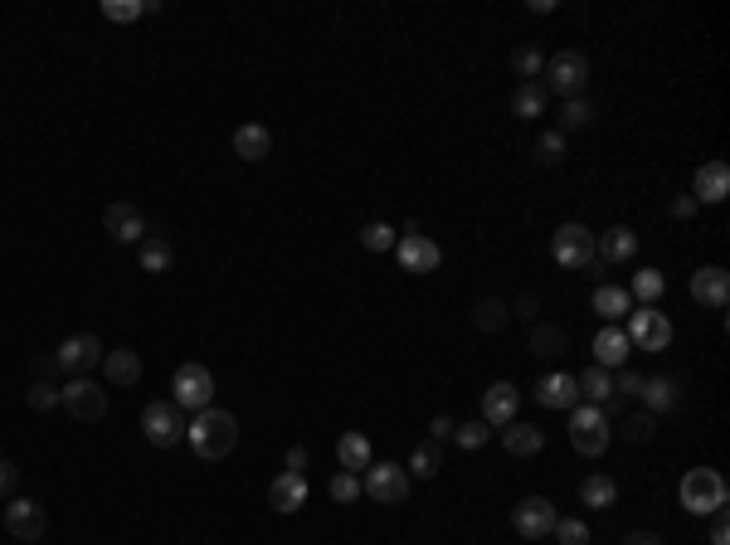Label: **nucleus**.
Segmentation results:
<instances>
[{
    "label": "nucleus",
    "mask_w": 730,
    "mask_h": 545,
    "mask_svg": "<svg viewBox=\"0 0 730 545\" xmlns=\"http://www.w3.org/2000/svg\"><path fill=\"white\" fill-rule=\"evenodd\" d=\"M185 443L195 448V458H205V463H219V458H229L234 453V443H239V419L229 414V409H200L190 424H185Z\"/></svg>",
    "instance_id": "obj_1"
},
{
    "label": "nucleus",
    "mask_w": 730,
    "mask_h": 545,
    "mask_svg": "<svg viewBox=\"0 0 730 545\" xmlns=\"http://www.w3.org/2000/svg\"><path fill=\"white\" fill-rule=\"evenodd\" d=\"M677 497H682V507L692 511V516H711V511L726 507V477L716 473V468H692V473L682 477Z\"/></svg>",
    "instance_id": "obj_2"
},
{
    "label": "nucleus",
    "mask_w": 730,
    "mask_h": 545,
    "mask_svg": "<svg viewBox=\"0 0 730 545\" xmlns=\"http://www.w3.org/2000/svg\"><path fill=\"white\" fill-rule=\"evenodd\" d=\"M594 229L580 224V219H570V224H560L555 234H550V258L560 263V268H589L594 263Z\"/></svg>",
    "instance_id": "obj_3"
},
{
    "label": "nucleus",
    "mask_w": 730,
    "mask_h": 545,
    "mask_svg": "<svg viewBox=\"0 0 730 545\" xmlns=\"http://www.w3.org/2000/svg\"><path fill=\"white\" fill-rule=\"evenodd\" d=\"M570 443L584 458H599L609 448V419H604L599 404H575L570 409Z\"/></svg>",
    "instance_id": "obj_4"
},
{
    "label": "nucleus",
    "mask_w": 730,
    "mask_h": 545,
    "mask_svg": "<svg viewBox=\"0 0 730 545\" xmlns=\"http://www.w3.org/2000/svg\"><path fill=\"white\" fill-rule=\"evenodd\" d=\"M171 404H176V409H190V414L210 409V404H215V375L195 361L181 365L176 380H171Z\"/></svg>",
    "instance_id": "obj_5"
},
{
    "label": "nucleus",
    "mask_w": 730,
    "mask_h": 545,
    "mask_svg": "<svg viewBox=\"0 0 730 545\" xmlns=\"http://www.w3.org/2000/svg\"><path fill=\"white\" fill-rule=\"evenodd\" d=\"M59 404L69 409L78 424H98V419L108 414V390H103L98 380H88V375H73L69 385L59 390Z\"/></svg>",
    "instance_id": "obj_6"
},
{
    "label": "nucleus",
    "mask_w": 730,
    "mask_h": 545,
    "mask_svg": "<svg viewBox=\"0 0 730 545\" xmlns=\"http://www.w3.org/2000/svg\"><path fill=\"white\" fill-rule=\"evenodd\" d=\"M546 93H560V98H580L584 83H589V59L580 49H560L555 59L546 64Z\"/></svg>",
    "instance_id": "obj_7"
},
{
    "label": "nucleus",
    "mask_w": 730,
    "mask_h": 545,
    "mask_svg": "<svg viewBox=\"0 0 730 545\" xmlns=\"http://www.w3.org/2000/svg\"><path fill=\"white\" fill-rule=\"evenodd\" d=\"M555 521H560V511H555L550 497H521L511 507V531L521 541H546L550 531H555Z\"/></svg>",
    "instance_id": "obj_8"
},
{
    "label": "nucleus",
    "mask_w": 730,
    "mask_h": 545,
    "mask_svg": "<svg viewBox=\"0 0 730 545\" xmlns=\"http://www.w3.org/2000/svg\"><path fill=\"white\" fill-rule=\"evenodd\" d=\"M361 492L370 502H380V507H400L404 497H409V473H404L400 463H370Z\"/></svg>",
    "instance_id": "obj_9"
},
{
    "label": "nucleus",
    "mask_w": 730,
    "mask_h": 545,
    "mask_svg": "<svg viewBox=\"0 0 730 545\" xmlns=\"http://www.w3.org/2000/svg\"><path fill=\"white\" fill-rule=\"evenodd\" d=\"M142 434L151 448H176L185 438V419H181V409L171 400H156V404H146L142 409Z\"/></svg>",
    "instance_id": "obj_10"
},
{
    "label": "nucleus",
    "mask_w": 730,
    "mask_h": 545,
    "mask_svg": "<svg viewBox=\"0 0 730 545\" xmlns=\"http://www.w3.org/2000/svg\"><path fill=\"white\" fill-rule=\"evenodd\" d=\"M628 341H633L638 351L662 356V351L672 346V322H667L657 307H638V312H628Z\"/></svg>",
    "instance_id": "obj_11"
},
{
    "label": "nucleus",
    "mask_w": 730,
    "mask_h": 545,
    "mask_svg": "<svg viewBox=\"0 0 730 545\" xmlns=\"http://www.w3.org/2000/svg\"><path fill=\"white\" fill-rule=\"evenodd\" d=\"M0 521H5V531H10L15 541H39V536H44V526H49L44 507H39V502H30V497H15V502H5Z\"/></svg>",
    "instance_id": "obj_12"
},
{
    "label": "nucleus",
    "mask_w": 730,
    "mask_h": 545,
    "mask_svg": "<svg viewBox=\"0 0 730 545\" xmlns=\"http://www.w3.org/2000/svg\"><path fill=\"white\" fill-rule=\"evenodd\" d=\"M395 258H400L404 273H438V263H443V249H438L429 234H404L400 244H395Z\"/></svg>",
    "instance_id": "obj_13"
},
{
    "label": "nucleus",
    "mask_w": 730,
    "mask_h": 545,
    "mask_svg": "<svg viewBox=\"0 0 730 545\" xmlns=\"http://www.w3.org/2000/svg\"><path fill=\"white\" fill-rule=\"evenodd\" d=\"M516 409H521V390H516L511 380H497V385H487V395H482V424H492V429H507L511 419H516Z\"/></svg>",
    "instance_id": "obj_14"
},
{
    "label": "nucleus",
    "mask_w": 730,
    "mask_h": 545,
    "mask_svg": "<svg viewBox=\"0 0 730 545\" xmlns=\"http://www.w3.org/2000/svg\"><path fill=\"white\" fill-rule=\"evenodd\" d=\"M54 365H64L69 375H88L93 365H103V341L98 336H69L64 346H59V356H54Z\"/></svg>",
    "instance_id": "obj_15"
},
{
    "label": "nucleus",
    "mask_w": 730,
    "mask_h": 545,
    "mask_svg": "<svg viewBox=\"0 0 730 545\" xmlns=\"http://www.w3.org/2000/svg\"><path fill=\"white\" fill-rule=\"evenodd\" d=\"M692 297L701 302V307H726L730 302V273L726 268H716V263H706V268H696L692 273Z\"/></svg>",
    "instance_id": "obj_16"
},
{
    "label": "nucleus",
    "mask_w": 730,
    "mask_h": 545,
    "mask_svg": "<svg viewBox=\"0 0 730 545\" xmlns=\"http://www.w3.org/2000/svg\"><path fill=\"white\" fill-rule=\"evenodd\" d=\"M103 224H108V234L117 239V244H142V239H146V215L137 210V205H127V200L108 205Z\"/></svg>",
    "instance_id": "obj_17"
},
{
    "label": "nucleus",
    "mask_w": 730,
    "mask_h": 545,
    "mask_svg": "<svg viewBox=\"0 0 730 545\" xmlns=\"http://www.w3.org/2000/svg\"><path fill=\"white\" fill-rule=\"evenodd\" d=\"M730 195V166L726 161H706L692 181V200L696 205H721Z\"/></svg>",
    "instance_id": "obj_18"
},
{
    "label": "nucleus",
    "mask_w": 730,
    "mask_h": 545,
    "mask_svg": "<svg viewBox=\"0 0 730 545\" xmlns=\"http://www.w3.org/2000/svg\"><path fill=\"white\" fill-rule=\"evenodd\" d=\"M268 507L278 516H292V511L307 507V477L302 473H278L273 487H268Z\"/></svg>",
    "instance_id": "obj_19"
},
{
    "label": "nucleus",
    "mask_w": 730,
    "mask_h": 545,
    "mask_svg": "<svg viewBox=\"0 0 730 545\" xmlns=\"http://www.w3.org/2000/svg\"><path fill=\"white\" fill-rule=\"evenodd\" d=\"M536 400L546 404V409H575V404H580V385H575V375L550 370V375L536 380Z\"/></svg>",
    "instance_id": "obj_20"
},
{
    "label": "nucleus",
    "mask_w": 730,
    "mask_h": 545,
    "mask_svg": "<svg viewBox=\"0 0 730 545\" xmlns=\"http://www.w3.org/2000/svg\"><path fill=\"white\" fill-rule=\"evenodd\" d=\"M628 351H633V341H628L623 327H604L594 336V361H599V370H623Z\"/></svg>",
    "instance_id": "obj_21"
},
{
    "label": "nucleus",
    "mask_w": 730,
    "mask_h": 545,
    "mask_svg": "<svg viewBox=\"0 0 730 545\" xmlns=\"http://www.w3.org/2000/svg\"><path fill=\"white\" fill-rule=\"evenodd\" d=\"M633 254H638V234L628 224H614L609 234L594 239V258L599 263H623V258H633Z\"/></svg>",
    "instance_id": "obj_22"
},
{
    "label": "nucleus",
    "mask_w": 730,
    "mask_h": 545,
    "mask_svg": "<svg viewBox=\"0 0 730 545\" xmlns=\"http://www.w3.org/2000/svg\"><path fill=\"white\" fill-rule=\"evenodd\" d=\"M589 307H594V312H599V317H604L609 327H619L623 317L633 312V297H628V288H619V283H599V288H594V302H589Z\"/></svg>",
    "instance_id": "obj_23"
},
{
    "label": "nucleus",
    "mask_w": 730,
    "mask_h": 545,
    "mask_svg": "<svg viewBox=\"0 0 730 545\" xmlns=\"http://www.w3.org/2000/svg\"><path fill=\"white\" fill-rule=\"evenodd\" d=\"M273 151V132L263 127V122H244V127H234V156H244V161H263Z\"/></svg>",
    "instance_id": "obj_24"
},
{
    "label": "nucleus",
    "mask_w": 730,
    "mask_h": 545,
    "mask_svg": "<svg viewBox=\"0 0 730 545\" xmlns=\"http://www.w3.org/2000/svg\"><path fill=\"white\" fill-rule=\"evenodd\" d=\"M502 443H507V453H516V458H536V453L546 448V429L516 424V419H511L507 429H502Z\"/></svg>",
    "instance_id": "obj_25"
},
{
    "label": "nucleus",
    "mask_w": 730,
    "mask_h": 545,
    "mask_svg": "<svg viewBox=\"0 0 730 545\" xmlns=\"http://www.w3.org/2000/svg\"><path fill=\"white\" fill-rule=\"evenodd\" d=\"M103 370H108L112 385H137V380H142V356H137V351H127V346L103 351Z\"/></svg>",
    "instance_id": "obj_26"
},
{
    "label": "nucleus",
    "mask_w": 730,
    "mask_h": 545,
    "mask_svg": "<svg viewBox=\"0 0 730 545\" xmlns=\"http://www.w3.org/2000/svg\"><path fill=\"white\" fill-rule=\"evenodd\" d=\"M336 463H341V473H365L370 468V438L341 434L336 438Z\"/></svg>",
    "instance_id": "obj_27"
},
{
    "label": "nucleus",
    "mask_w": 730,
    "mask_h": 545,
    "mask_svg": "<svg viewBox=\"0 0 730 545\" xmlns=\"http://www.w3.org/2000/svg\"><path fill=\"white\" fill-rule=\"evenodd\" d=\"M580 502H584V507H594V511H609L614 502H619V482H614L609 473L584 477V482H580Z\"/></svg>",
    "instance_id": "obj_28"
},
{
    "label": "nucleus",
    "mask_w": 730,
    "mask_h": 545,
    "mask_svg": "<svg viewBox=\"0 0 730 545\" xmlns=\"http://www.w3.org/2000/svg\"><path fill=\"white\" fill-rule=\"evenodd\" d=\"M575 385H580V404H609L614 400V375L599 370V365H589L584 375H575Z\"/></svg>",
    "instance_id": "obj_29"
},
{
    "label": "nucleus",
    "mask_w": 730,
    "mask_h": 545,
    "mask_svg": "<svg viewBox=\"0 0 730 545\" xmlns=\"http://www.w3.org/2000/svg\"><path fill=\"white\" fill-rule=\"evenodd\" d=\"M546 83L541 78H531V83H516V93H511V112L516 117H541L546 112Z\"/></svg>",
    "instance_id": "obj_30"
},
{
    "label": "nucleus",
    "mask_w": 730,
    "mask_h": 545,
    "mask_svg": "<svg viewBox=\"0 0 730 545\" xmlns=\"http://www.w3.org/2000/svg\"><path fill=\"white\" fill-rule=\"evenodd\" d=\"M565 346H570L565 327H555V322H536L531 327V356H560Z\"/></svg>",
    "instance_id": "obj_31"
},
{
    "label": "nucleus",
    "mask_w": 730,
    "mask_h": 545,
    "mask_svg": "<svg viewBox=\"0 0 730 545\" xmlns=\"http://www.w3.org/2000/svg\"><path fill=\"white\" fill-rule=\"evenodd\" d=\"M667 292V278L657 273V268H643V273H633V283H628V297L633 302H643V307H657V297Z\"/></svg>",
    "instance_id": "obj_32"
},
{
    "label": "nucleus",
    "mask_w": 730,
    "mask_h": 545,
    "mask_svg": "<svg viewBox=\"0 0 730 545\" xmlns=\"http://www.w3.org/2000/svg\"><path fill=\"white\" fill-rule=\"evenodd\" d=\"M638 395L648 400V409H653V414H662V409H677V380H672V375L643 380V390H638Z\"/></svg>",
    "instance_id": "obj_33"
},
{
    "label": "nucleus",
    "mask_w": 730,
    "mask_h": 545,
    "mask_svg": "<svg viewBox=\"0 0 730 545\" xmlns=\"http://www.w3.org/2000/svg\"><path fill=\"white\" fill-rule=\"evenodd\" d=\"M137 263H142L146 273H166V268L176 263V254H171V244H166V239L146 234V239H142V249H137Z\"/></svg>",
    "instance_id": "obj_34"
},
{
    "label": "nucleus",
    "mask_w": 730,
    "mask_h": 545,
    "mask_svg": "<svg viewBox=\"0 0 730 545\" xmlns=\"http://www.w3.org/2000/svg\"><path fill=\"white\" fill-rule=\"evenodd\" d=\"M511 73H516L521 83L541 78V73H546V59H541V49H536V44H516V49H511Z\"/></svg>",
    "instance_id": "obj_35"
},
{
    "label": "nucleus",
    "mask_w": 730,
    "mask_h": 545,
    "mask_svg": "<svg viewBox=\"0 0 730 545\" xmlns=\"http://www.w3.org/2000/svg\"><path fill=\"white\" fill-rule=\"evenodd\" d=\"M146 10H161V5H151V0H103V15L112 25H132V20H142Z\"/></svg>",
    "instance_id": "obj_36"
},
{
    "label": "nucleus",
    "mask_w": 730,
    "mask_h": 545,
    "mask_svg": "<svg viewBox=\"0 0 730 545\" xmlns=\"http://www.w3.org/2000/svg\"><path fill=\"white\" fill-rule=\"evenodd\" d=\"M507 317H511V307L502 302V297H482V302H477V312H473V322H477L482 331L507 327Z\"/></svg>",
    "instance_id": "obj_37"
},
{
    "label": "nucleus",
    "mask_w": 730,
    "mask_h": 545,
    "mask_svg": "<svg viewBox=\"0 0 730 545\" xmlns=\"http://www.w3.org/2000/svg\"><path fill=\"white\" fill-rule=\"evenodd\" d=\"M361 244L370 249V254H390L400 239H395V229H390L385 219H375V224H365V229H361Z\"/></svg>",
    "instance_id": "obj_38"
},
{
    "label": "nucleus",
    "mask_w": 730,
    "mask_h": 545,
    "mask_svg": "<svg viewBox=\"0 0 730 545\" xmlns=\"http://www.w3.org/2000/svg\"><path fill=\"white\" fill-rule=\"evenodd\" d=\"M589 122H594V108L584 98H565V108H560V137L575 132V127H589Z\"/></svg>",
    "instance_id": "obj_39"
},
{
    "label": "nucleus",
    "mask_w": 730,
    "mask_h": 545,
    "mask_svg": "<svg viewBox=\"0 0 730 545\" xmlns=\"http://www.w3.org/2000/svg\"><path fill=\"white\" fill-rule=\"evenodd\" d=\"M438 468H443L438 443H419V448H414V458H409V473H414V477H434Z\"/></svg>",
    "instance_id": "obj_40"
},
{
    "label": "nucleus",
    "mask_w": 730,
    "mask_h": 545,
    "mask_svg": "<svg viewBox=\"0 0 730 545\" xmlns=\"http://www.w3.org/2000/svg\"><path fill=\"white\" fill-rule=\"evenodd\" d=\"M550 536H555L560 545H589V526H584L580 516H560Z\"/></svg>",
    "instance_id": "obj_41"
},
{
    "label": "nucleus",
    "mask_w": 730,
    "mask_h": 545,
    "mask_svg": "<svg viewBox=\"0 0 730 545\" xmlns=\"http://www.w3.org/2000/svg\"><path fill=\"white\" fill-rule=\"evenodd\" d=\"M327 492H331V502H341V507H351L356 497H361V477L356 473H336L327 482Z\"/></svg>",
    "instance_id": "obj_42"
},
{
    "label": "nucleus",
    "mask_w": 730,
    "mask_h": 545,
    "mask_svg": "<svg viewBox=\"0 0 730 545\" xmlns=\"http://www.w3.org/2000/svg\"><path fill=\"white\" fill-rule=\"evenodd\" d=\"M453 438H458V448H482V443L492 438V424H482V419H468V424H453Z\"/></svg>",
    "instance_id": "obj_43"
},
{
    "label": "nucleus",
    "mask_w": 730,
    "mask_h": 545,
    "mask_svg": "<svg viewBox=\"0 0 730 545\" xmlns=\"http://www.w3.org/2000/svg\"><path fill=\"white\" fill-rule=\"evenodd\" d=\"M536 161H546V166L565 161V137H560V132H541V137H536Z\"/></svg>",
    "instance_id": "obj_44"
},
{
    "label": "nucleus",
    "mask_w": 730,
    "mask_h": 545,
    "mask_svg": "<svg viewBox=\"0 0 730 545\" xmlns=\"http://www.w3.org/2000/svg\"><path fill=\"white\" fill-rule=\"evenodd\" d=\"M623 438L648 443V438H653V414H628V419H623Z\"/></svg>",
    "instance_id": "obj_45"
},
{
    "label": "nucleus",
    "mask_w": 730,
    "mask_h": 545,
    "mask_svg": "<svg viewBox=\"0 0 730 545\" xmlns=\"http://www.w3.org/2000/svg\"><path fill=\"white\" fill-rule=\"evenodd\" d=\"M25 400H30V409H54V404H59V390H54V385H30Z\"/></svg>",
    "instance_id": "obj_46"
},
{
    "label": "nucleus",
    "mask_w": 730,
    "mask_h": 545,
    "mask_svg": "<svg viewBox=\"0 0 730 545\" xmlns=\"http://www.w3.org/2000/svg\"><path fill=\"white\" fill-rule=\"evenodd\" d=\"M638 390H643V375L623 365V370H619V380H614V400H623V395H638Z\"/></svg>",
    "instance_id": "obj_47"
},
{
    "label": "nucleus",
    "mask_w": 730,
    "mask_h": 545,
    "mask_svg": "<svg viewBox=\"0 0 730 545\" xmlns=\"http://www.w3.org/2000/svg\"><path fill=\"white\" fill-rule=\"evenodd\" d=\"M716 521H711V545H730V521H726V507L711 511Z\"/></svg>",
    "instance_id": "obj_48"
},
{
    "label": "nucleus",
    "mask_w": 730,
    "mask_h": 545,
    "mask_svg": "<svg viewBox=\"0 0 730 545\" xmlns=\"http://www.w3.org/2000/svg\"><path fill=\"white\" fill-rule=\"evenodd\" d=\"M15 482H20V468H15L10 458H0V497H5V492H15Z\"/></svg>",
    "instance_id": "obj_49"
},
{
    "label": "nucleus",
    "mask_w": 730,
    "mask_h": 545,
    "mask_svg": "<svg viewBox=\"0 0 730 545\" xmlns=\"http://www.w3.org/2000/svg\"><path fill=\"white\" fill-rule=\"evenodd\" d=\"M429 438H434V443H443V438H453V419H448V414H438L434 424H429Z\"/></svg>",
    "instance_id": "obj_50"
},
{
    "label": "nucleus",
    "mask_w": 730,
    "mask_h": 545,
    "mask_svg": "<svg viewBox=\"0 0 730 545\" xmlns=\"http://www.w3.org/2000/svg\"><path fill=\"white\" fill-rule=\"evenodd\" d=\"M623 545H662V536H657V531H628Z\"/></svg>",
    "instance_id": "obj_51"
},
{
    "label": "nucleus",
    "mask_w": 730,
    "mask_h": 545,
    "mask_svg": "<svg viewBox=\"0 0 730 545\" xmlns=\"http://www.w3.org/2000/svg\"><path fill=\"white\" fill-rule=\"evenodd\" d=\"M672 215H677V219H692L696 215V200H692V195H677V200H672Z\"/></svg>",
    "instance_id": "obj_52"
},
{
    "label": "nucleus",
    "mask_w": 730,
    "mask_h": 545,
    "mask_svg": "<svg viewBox=\"0 0 730 545\" xmlns=\"http://www.w3.org/2000/svg\"><path fill=\"white\" fill-rule=\"evenodd\" d=\"M307 468V448H288V473H302Z\"/></svg>",
    "instance_id": "obj_53"
}]
</instances>
